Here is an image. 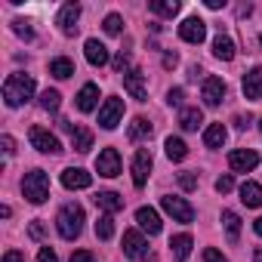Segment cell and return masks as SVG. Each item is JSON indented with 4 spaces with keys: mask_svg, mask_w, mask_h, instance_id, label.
<instances>
[{
    "mask_svg": "<svg viewBox=\"0 0 262 262\" xmlns=\"http://www.w3.org/2000/svg\"><path fill=\"white\" fill-rule=\"evenodd\" d=\"M31 96H34V77H31V74L16 71V74L7 77V83H4V102H7L10 108L25 105Z\"/></svg>",
    "mask_w": 262,
    "mask_h": 262,
    "instance_id": "cell-1",
    "label": "cell"
},
{
    "mask_svg": "<svg viewBox=\"0 0 262 262\" xmlns=\"http://www.w3.org/2000/svg\"><path fill=\"white\" fill-rule=\"evenodd\" d=\"M56 228L65 241H74L83 231V207L80 204H65L56 216Z\"/></svg>",
    "mask_w": 262,
    "mask_h": 262,
    "instance_id": "cell-2",
    "label": "cell"
},
{
    "mask_svg": "<svg viewBox=\"0 0 262 262\" xmlns=\"http://www.w3.org/2000/svg\"><path fill=\"white\" fill-rule=\"evenodd\" d=\"M22 194H25L31 204H43V201L50 198V176H47L43 170L25 173V179H22Z\"/></svg>",
    "mask_w": 262,
    "mask_h": 262,
    "instance_id": "cell-3",
    "label": "cell"
},
{
    "mask_svg": "<svg viewBox=\"0 0 262 262\" xmlns=\"http://www.w3.org/2000/svg\"><path fill=\"white\" fill-rule=\"evenodd\" d=\"M28 139H31V145H34L37 151H43V155H59V151H62L59 139L50 133V129H43V126H31V129H28Z\"/></svg>",
    "mask_w": 262,
    "mask_h": 262,
    "instance_id": "cell-4",
    "label": "cell"
},
{
    "mask_svg": "<svg viewBox=\"0 0 262 262\" xmlns=\"http://www.w3.org/2000/svg\"><path fill=\"white\" fill-rule=\"evenodd\" d=\"M120 117H123V99H117V96L105 99V105L99 108V126L102 129H114L120 123Z\"/></svg>",
    "mask_w": 262,
    "mask_h": 262,
    "instance_id": "cell-5",
    "label": "cell"
},
{
    "mask_svg": "<svg viewBox=\"0 0 262 262\" xmlns=\"http://www.w3.org/2000/svg\"><path fill=\"white\" fill-rule=\"evenodd\" d=\"M161 207H164L176 222H191V219H194V207H191L185 198H173V194H167V198H161Z\"/></svg>",
    "mask_w": 262,
    "mask_h": 262,
    "instance_id": "cell-6",
    "label": "cell"
},
{
    "mask_svg": "<svg viewBox=\"0 0 262 262\" xmlns=\"http://www.w3.org/2000/svg\"><path fill=\"white\" fill-rule=\"evenodd\" d=\"M148 176H151V151L148 148H136V158H133V185L145 188Z\"/></svg>",
    "mask_w": 262,
    "mask_h": 262,
    "instance_id": "cell-7",
    "label": "cell"
},
{
    "mask_svg": "<svg viewBox=\"0 0 262 262\" xmlns=\"http://www.w3.org/2000/svg\"><path fill=\"white\" fill-rule=\"evenodd\" d=\"M123 90L133 96V99H139V102H145L148 99V83H145V74L139 71V68H129L126 74H123Z\"/></svg>",
    "mask_w": 262,
    "mask_h": 262,
    "instance_id": "cell-8",
    "label": "cell"
},
{
    "mask_svg": "<svg viewBox=\"0 0 262 262\" xmlns=\"http://www.w3.org/2000/svg\"><path fill=\"white\" fill-rule=\"evenodd\" d=\"M96 170H99V176H108V179L120 176V155H117V148H102L99 158H96Z\"/></svg>",
    "mask_w": 262,
    "mask_h": 262,
    "instance_id": "cell-9",
    "label": "cell"
},
{
    "mask_svg": "<svg viewBox=\"0 0 262 262\" xmlns=\"http://www.w3.org/2000/svg\"><path fill=\"white\" fill-rule=\"evenodd\" d=\"M179 37H182L185 43H204V37H207V25H204V19H198V16L185 19V22L179 25Z\"/></svg>",
    "mask_w": 262,
    "mask_h": 262,
    "instance_id": "cell-10",
    "label": "cell"
},
{
    "mask_svg": "<svg viewBox=\"0 0 262 262\" xmlns=\"http://www.w3.org/2000/svg\"><path fill=\"white\" fill-rule=\"evenodd\" d=\"M256 164H259V155H256L253 148H237V151L228 155V167H231L234 173H250Z\"/></svg>",
    "mask_w": 262,
    "mask_h": 262,
    "instance_id": "cell-11",
    "label": "cell"
},
{
    "mask_svg": "<svg viewBox=\"0 0 262 262\" xmlns=\"http://www.w3.org/2000/svg\"><path fill=\"white\" fill-rule=\"evenodd\" d=\"M77 19H80V7L77 4H65L62 10H59V28H62V34L65 37H74L77 34Z\"/></svg>",
    "mask_w": 262,
    "mask_h": 262,
    "instance_id": "cell-12",
    "label": "cell"
},
{
    "mask_svg": "<svg viewBox=\"0 0 262 262\" xmlns=\"http://www.w3.org/2000/svg\"><path fill=\"white\" fill-rule=\"evenodd\" d=\"M201 99H204V105L216 108L225 99V80L222 77H207L204 80V90H201Z\"/></svg>",
    "mask_w": 262,
    "mask_h": 262,
    "instance_id": "cell-13",
    "label": "cell"
},
{
    "mask_svg": "<svg viewBox=\"0 0 262 262\" xmlns=\"http://www.w3.org/2000/svg\"><path fill=\"white\" fill-rule=\"evenodd\" d=\"M123 253H126L129 259H145L148 241H145L139 231H123Z\"/></svg>",
    "mask_w": 262,
    "mask_h": 262,
    "instance_id": "cell-14",
    "label": "cell"
},
{
    "mask_svg": "<svg viewBox=\"0 0 262 262\" xmlns=\"http://www.w3.org/2000/svg\"><path fill=\"white\" fill-rule=\"evenodd\" d=\"M62 185H65L68 191H80V188H90V185H93V176H90L86 170H80V167H68V170L62 173Z\"/></svg>",
    "mask_w": 262,
    "mask_h": 262,
    "instance_id": "cell-15",
    "label": "cell"
},
{
    "mask_svg": "<svg viewBox=\"0 0 262 262\" xmlns=\"http://www.w3.org/2000/svg\"><path fill=\"white\" fill-rule=\"evenodd\" d=\"M83 56H86V62H90L93 68H102V65H108V59H111V56H108V47L99 43L96 37L83 43Z\"/></svg>",
    "mask_w": 262,
    "mask_h": 262,
    "instance_id": "cell-16",
    "label": "cell"
},
{
    "mask_svg": "<svg viewBox=\"0 0 262 262\" xmlns=\"http://www.w3.org/2000/svg\"><path fill=\"white\" fill-rule=\"evenodd\" d=\"M244 96L250 99V102H256V99H262V65H256L253 71H247L244 74Z\"/></svg>",
    "mask_w": 262,
    "mask_h": 262,
    "instance_id": "cell-17",
    "label": "cell"
},
{
    "mask_svg": "<svg viewBox=\"0 0 262 262\" xmlns=\"http://www.w3.org/2000/svg\"><path fill=\"white\" fill-rule=\"evenodd\" d=\"M65 129L71 133V145H74V151L86 155V151L93 148V133H90L86 126H71V123H65Z\"/></svg>",
    "mask_w": 262,
    "mask_h": 262,
    "instance_id": "cell-18",
    "label": "cell"
},
{
    "mask_svg": "<svg viewBox=\"0 0 262 262\" xmlns=\"http://www.w3.org/2000/svg\"><path fill=\"white\" fill-rule=\"evenodd\" d=\"M136 222H139V228L148 231V234H158V231H161V216H158V210H151V207H139V210H136Z\"/></svg>",
    "mask_w": 262,
    "mask_h": 262,
    "instance_id": "cell-19",
    "label": "cell"
},
{
    "mask_svg": "<svg viewBox=\"0 0 262 262\" xmlns=\"http://www.w3.org/2000/svg\"><path fill=\"white\" fill-rule=\"evenodd\" d=\"M96 207L105 210L108 216H114V213L123 210V198H120L117 191H99V194H96Z\"/></svg>",
    "mask_w": 262,
    "mask_h": 262,
    "instance_id": "cell-20",
    "label": "cell"
},
{
    "mask_svg": "<svg viewBox=\"0 0 262 262\" xmlns=\"http://www.w3.org/2000/svg\"><path fill=\"white\" fill-rule=\"evenodd\" d=\"M99 105V86L96 83H83L80 93H77V108L80 111H93Z\"/></svg>",
    "mask_w": 262,
    "mask_h": 262,
    "instance_id": "cell-21",
    "label": "cell"
},
{
    "mask_svg": "<svg viewBox=\"0 0 262 262\" xmlns=\"http://www.w3.org/2000/svg\"><path fill=\"white\" fill-rule=\"evenodd\" d=\"M222 228L228 234V244H237L241 241V216L234 210H222Z\"/></svg>",
    "mask_w": 262,
    "mask_h": 262,
    "instance_id": "cell-22",
    "label": "cell"
},
{
    "mask_svg": "<svg viewBox=\"0 0 262 262\" xmlns=\"http://www.w3.org/2000/svg\"><path fill=\"white\" fill-rule=\"evenodd\" d=\"M241 204H247V207H262V185L253 182V179H247V182L241 185Z\"/></svg>",
    "mask_w": 262,
    "mask_h": 262,
    "instance_id": "cell-23",
    "label": "cell"
},
{
    "mask_svg": "<svg viewBox=\"0 0 262 262\" xmlns=\"http://www.w3.org/2000/svg\"><path fill=\"white\" fill-rule=\"evenodd\" d=\"M225 139H228V133H225L222 123H210V126L204 129V145H207V148H222Z\"/></svg>",
    "mask_w": 262,
    "mask_h": 262,
    "instance_id": "cell-24",
    "label": "cell"
},
{
    "mask_svg": "<svg viewBox=\"0 0 262 262\" xmlns=\"http://www.w3.org/2000/svg\"><path fill=\"white\" fill-rule=\"evenodd\" d=\"M213 56L222 59V62H231V59H234V40L225 37V34H219V37L213 40Z\"/></svg>",
    "mask_w": 262,
    "mask_h": 262,
    "instance_id": "cell-25",
    "label": "cell"
},
{
    "mask_svg": "<svg viewBox=\"0 0 262 262\" xmlns=\"http://www.w3.org/2000/svg\"><path fill=\"white\" fill-rule=\"evenodd\" d=\"M170 247H173V256H176L179 262H185V259L191 256V247H194V241H191V234H176V237L170 241Z\"/></svg>",
    "mask_w": 262,
    "mask_h": 262,
    "instance_id": "cell-26",
    "label": "cell"
},
{
    "mask_svg": "<svg viewBox=\"0 0 262 262\" xmlns=\"http://www.w3.org/2000/svg\"><path fill=\"white\" fill-rule=\"evenodd\" d=\"M201 123H204L201 108H182V111H179V126H182V129H188V133H191V129H198Z\"/></svg>",
    "mask_w": 262,
    "mask_h": 262,
    "instance_id": "cell-27",
    "label": "cell"
},
{
    "mask_svg": "<svg viewBox=\"0 0 262 262\" xmlns=\"http://www.w3.org/2000/svg\"><path fill=\"white\" fill-rule=\"evenodd\" d=\"M148 10H151L155 16L173 19V16L179 13V0H151V4H148Z\"/></svg>",
    "mask_w": 262,
    "mask_h": 262,
    "instance_id": "cell-28",
    "label": "cell"
},
{
    "mask_svg": "<svg viewBox=\"0 0 262 262\" xmlns=\"http://www.w3.org/2000/svg\"><path fill=\"white\" fill-rule=\"evenodd\" d=\"M50 74H53V77H59V80L71 77V74H74V62H71V59H65V56H59V59H53V62H50Z\"/></svg>",
    "mask_w": 262,
    "mask_h": 262,
    "instance_id": "cell-29",
    "label": "cell"
},
{
    "mask_svg": "<svg viewBox=\"0 0 262 262\" xmlns=\"http://www.w3.org/2000/svg\"><path fill=\"white\" fill-rule=\"evenodd\" d=\"M148 136H151V123L145 117H136L133 123H129V139H133V142H142Z\"/></svg>",
    "mask_w": 262,
    "mask_h": 262,
    "instance_id": "cell-30",
    "label": "cell"
},
{
    "mask_svg": "<svg viewBox=\"0 0 262 262\" xmlns=\"http://www.w3.org/2000/svg\"><path fill=\"white\" fill-rule=\"evenodd\" d=\"M164 148H167V158H170V161H185V155H188V145H185L182 139H176V136H170V139L164 142Z\"/></svg>",
    "mask_w": 262,
    "mask_h": 262,
    "instance_id": "cell-31",
    "label": "cell"
},
{
    "mask_svg": "<svg viewBox=\"0 0 262 262\" xmlns=\"http://www.w3.org/2000/svg\"><path fill=\"white\" fill-rule=\"evenodd\" d=\"M96 237L99 241H111L114 237V219L105 213V216H99V222H96Z\"/></svg>",
    "mask_w": 262,
    "mask_h": 262,
    "instance_id": "cell-32",
    "label": "cell"
},
{
    "mask_svg": "<svg viewBox=\"0 0 262 262\" xmlns=\"http://www.w3.org/2000/svg\"><path fill=\"white\" fill-rule=\"evenodd\" d=\"M59 105H62V96L56 90H43L40 93V108L43 111H59Z\"/></svg>",
    "mask_w": 262,
    "mask_h": 262,
    "instance_id": "cell-33",
    "label": "cell"
},
{
    "mask_svg": "<svg viewBox=\"0 0 262 262\" xmlns=\"http://www.w3.org/2000/svg\"><path fill=\"white\" fill-rule=\"evenodd\" d=\"M102 28H105V34H120V28H123V19H120L117 13H111V16H105Z\"/></svg>",
    "mask_w": 262,
    "mask_h": 262,
    "instance_id": "cell-34",
    "label": "cell"
},
{
    "mask_svg": "<svg viewBox=\"0 0 262 262\" xmlns=\"http://www.w3.org/2000/svg\"><path fill=\"white\" fill-rule=\"evenodd\" d=\"M13 31H16L19 37H25V40H31V37H34V31H31V25H28L25 19H16V22H13Z\"/></svg>",
    "mask_w": 262,
    "mask_h": 262,
    "instance_id": "cell-35",
    "label": "cell"
},
{
    "mask_svg": "<svg viewBox=\"0 0 262 262\" xmlns=\"http://www.w3.org/2000/svg\"><path fill=\"white\" fill-rule=\"evenodd\" d=\"M179 188L182 191H194L198 188V176L194 173H179Z\"/></svg>",
    "mask_w": 262,
    "mask_h": 262,
    "instance_id": "cell-36",
    "label": "cell"
},
{
    "mask_svg": "<svg viewBox=\"0 0 262 262\" xmlns=\"http://www.w3.org/2000/svg\"><path fill=\"white\" fill-rule=\"evenodd\" d=\"M231 188H234V179H231V176H219V179H216V191H219V194H228Z\"/></svg>",
    "mask_w": 262,
    "mask_h": 262,
    "instance_id": "cell-37",
    "label": "cell"
},
{
    "mask_svg": "<svg viewBox=\"0 0 262 262\" xmlns=\"http://www.w3.org/2000/svg\"><path fill=\"white\" fill-rule=\"evenodd\" d=\"M37 262H59V256H56V250H53V247H40Z\"/></svg>",
    "mask_w": 262,
    "mask_h": 262,
    "instance_id": "cell-38",
    "label": "cell"
},
{
    "mask_svg": "<svg viewBox=\"0 0 262 262\" xmlns=\"http://www.w3.org/2000/svg\"><path fill=\"white\" fill-rule=\"evenodd\" d=\"M204 262H228V259H225L216 247H207V250H204Z\"/></svg>",
    "mask_w": 262,
    "mask_h": 262,
    "instance_id": "cell-39",
    "label": "cell"
},
{
    "mask_svg": "<svg viewBox=\"0 0 262 262\" xmlns=\"http://www.w3.org/2000/svg\"><path fill=\"white\" fill-rule=\"evenodd\" d=\"M167 105H173V108H182V90H179V86L167 93Z\"/></svg>",
    "mask_w": 262,
    "mask_h": 262,
    "instance_id": "cell-40",
    "label": "cell"
},
{
    "mask_svg": "<svg viewBox=\"0 0 262 262\" xmlns=\"http://www.w3.org/2000/svg\"><path fill=\"white\" fill-rule=\"evenodd\" d=\"M71 262H96V256L90 250H77V253H71Z\"/></svg>",
    "mask_w": 262,
    "mask_h": 262,
    "instance_id": "cell-41",
    "label": "cell"
},
{
    "mask_svg": "<svg viewBox=\"0 0 262 262\" xmlns=\"http://www.w3.org/2000/svg\"><path fill=\"white\" fill-rule=\"evenodd\" d=\"M0 145H4V155H7V158H13V151H16L13 136H0Z\"/></svg>",
    "mask_w": 262,
    "mask_h": 262,
    "instance_id": "cell-42",
    "label": "cell"
},
{
    "mask_svg": "<svg viewBox=\"0 0 262 262\" xmlns=\"http://www.w3.org/2000/svg\"><path fill=\"white\" fill-rule=\"evenodd\" d=\"M126 65H129V53H117V56H114V68H117V71H123Z\"/></svg>",
    "mask_w": 262,
    "mask_h": 262,
    "instance_id": "cell-43",
    "label": "cell"
},
{
    "mask_svg": "<svg viewBox=\"0 0 262 262\" xmlns=\"http://www.w3.org/2000/svg\"><path fill=\"white\" fill-rule=\"evenodd\" d=\"M4 262H25V253H19V250H7V253H4Z\"/></svg>",
    "mask_w": 262,
    "mask_h": 262,
    "instance_id": "cell-44",
    "label": "cell"
},
{
    "mask_svg": "<svg viewBox=\"0 0 262 262\" xmlns=\"http://www.w3.org/2000/svg\"><path fill=\"white\" fill-rule=\"evenodd\" d=\"M176 62H179L176 53H167V56H164V68H176Z\"/></svg>",
    "mask_w": 262,
    "mask_h": 262,
    "instance_id": "cell-45",
    "label": "cell"
},
{
    "mask_svg": "<svg viewBox=\"0 0 262 262\" xmlns=\"http://www.w3.org/2000/svg\"><path fill=\"white\" fill-rule=\"evenodd\" d=\"M234 123H237V129H247V126H250V117H244V114H237V117H234Z\"/></svg>",
    "mask_w": 262,
    "mask_h": 262,
    "instance_id": "cell-46",
    "label": "cell"
},
{
    "mask_svg": "<svg viewBox=\"0 0 262 262\" xmlns=\"http://www.w3.org/2000/svg\"><path fill=\"white\" fill-rule=\"evenodd\" d=\"M31 237H43V225L40 222H31Z\"/></svg>",
    "mask_w": 262,
    "mask_h": 262,
    "instance_id": "cell-47",
    "label": "cell"
},
{
    "mask_svg": "<svg viewBox=\"0 0 262 262\" xmlns=\"http://www.w3.org/2000/svg\"><path fill=\"white\" fill-rule=\"evenodd\" d=\"M204 4H207L210 10H222V4H225V0H204Z\"/></svg>",
    "mask_w": 262,
    "mask_h": 262,
    "instance_id": "cell-48",
    "label": "cell"
},
{
    "mask_svg": "<svg viewBox=\"0 0 262 262\" xmlns=\"http://www.w3.org/2000/svg\"><path fill=\"white\" fill-rule=\"evenodd\" d=\"M253 228H256V234H259V237H262V216H259V219H256V222H253Z\"/></svg>",
    "mask_w": 262,
    "mask_h": 262,
    "instance_id": "cell-49",
    "label": "cell"
},
{
    "mask_svg": "<svg viewBox=\"0 0 262 262\" xmlns=\"http://www.w3.org/2000/svg\"><path fill=\"white\" fill-rule=\"evenodd\" d=\"M253 262H262V247H256V250H253Z\"/></svg>",
    "mask_w": 262,
    "mask_h": 262,
    "instance_id": "cell-50",
    "label": "cell"
},
{
    "mask_svg": "<svg viewBox=\"0 0 262 262\" xmlns=\"http://www.w3.org/2000/svg\"><path fill=\"white\" fill-rule=\"evenodd\" d=\"M259 43H262V34H259Z\"/></svg>",
    "mask_w": 262,
    "mask_h": 262,
    "instance_id": "cell-51",
    "label": "cell"
},
{
    "mask_svg": "<svg viewBox=\"0 0 262 262\" xmlns=\"http://www.w3.org/2000/svg\"><path fill=\"white\" fill-rule=\"evenodd\" d=\"M259 129H262V120H259Z\"/></svg>",
    "mask_w": 262,
    "mask_h": 262,
    "instance_id": "cell-52",
    "label": "cell"
}]
</instances>
